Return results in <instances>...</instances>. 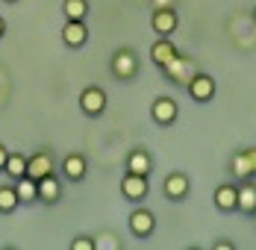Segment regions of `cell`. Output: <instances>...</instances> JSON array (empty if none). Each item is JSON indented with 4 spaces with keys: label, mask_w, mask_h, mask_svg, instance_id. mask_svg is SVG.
Listing matches in <instances>:
<instances>
[{
    "label": "cell",
    "mask_w": 256,
    "mask_h": 250,
    "mask_svg": "<svg viewBox=\"0 0 256 250\" xmlns=\"http://www.w3.org/2000/svg\"><path fill=\"white\" fill-rule=\"evenodd\" d=\"M86 42H88V26H86V21H68V18H65L62 44L71 48V50H80V48H86Z\"/></svg>",
    "instance_id": "obj_11"
},
{
    "label": "cell",
    "mask_w": 256,
    "mask_h": 250,
    "mask_svg": "<svg viewBox=\"0 0 256 250\" xmlns=\"http://www.w3.org/2000/svg\"><path fill=\"white\" fill-rule=\"evenodd\" d=\"M162 194L171 200V203H182V200L192 194V180L182 171H171V174L162 180Z\"/></svg>",
    "instance_id": "obj_6"
},
{
    "label": "cell",
    "mask_w": 256,
    "mask_h": 250,
    "mask_svg": "<svg viewBox=\"0 0 256 250\" xmlns=\"http://www.w3.org/2000/svg\"><path fill=\"white\" fill-rule=\"evenodd\" d=\"M15 192H18V200L30 206V203H38V182L32 180V176H21V180H15Z\"/></svg>",
    "instance_id": "obj_19"
},
{
    "label": "cell",
    "mask_w": 256,
    "mask_h": 250,
    "mask_svg": "<svg viewBox=\"0 0 256 250\" xmlns=\"http://www.w3.org/2000/svg\"><path fill=\"white\" fill-rule=\"evenodd\" d=\"M94 250H121V242L115 238V236H109V232H103L94 238Z\"/></svg>",
    "instance_id": "obj_23"
},
{
    "label": "cell",
    "mask_w": 256,
    "mask_h": 250,
    "mask_svg": "<svg viewBox=\"0 0 256 250\" xmlns=\"http://www.w3.org/2000/svg\"><path fill=\"white\" fill-rule=\"evenodd\" d=\"M236 186H238V206H236V212L254 218L256 215V180H242Z\"/></svg>",
    "instance_id": "obj_17"
},
{
    "label": "cell",
    "mask_w": 256,
    "mask_h": 250,
    "mask_svg": "<svg viewBox=\"0 0 256 250\" xmlns=\"http://www.w3.org/2000/svg\"><path fill=\"white\" fill-rule=\"evenodd\" d=\"M3 174L9 176V180H21V176L26 174V156L24 153H12V150H9V159H6Z\"/></svg>",
    "instance_id": "obj_20"
},
{
    "label": "cell",
    "mask_w": 256,
    "mask_h": 250,
    "mask_svg": "<svg viewBox=\"0 0 256 250\" xmlns=\"http://www.w3.org/2000/svg\"><path fill=\"white\" fill-rule=\"evenodd\" d=\"M124 171H130V174H142V176H150V174H154V156H150L144 148L130 150Z\"/></svg>",
    "instance_id": "obj_12"
},
{
    "label": "cell",
    "mask_w": 256,
    "mask_h": 250,
    "mask_svg": "<svg viewBox=\"0 0 256 250\" xmlns=\"http://www.w3.org/2000/svg\"><path fill=\"white\" fill-rule=\"evenodd\" d=\"M62 12L68 21H86L88 18V0H62Z\"/></svg>",
    "instance_id": "obj_21"
},
{
    "label": "cell",
    "mask_w": 256,
    "mask_h": 250,
    "mask_svg": "<svg viewBox=\"0 0 256 250\" xmlns=\"http://www.w3.org/2000/svg\"><path fill=\"white\" fill-rule=\"evenodd\" d=\"M18 206H21V200H18L15 186H0V215H12Z\"/></svg>",
    "instance_id": "obj_22"
},
{
    "label": "cell",
    "mask_w": 256,
    "mask_h": 250,
    "mask_svg": "<svg viewBox=\"0 0 256 250\" xmlns=\"http://www.w3.org/2000/svg\"><path fill=\"white\" fill-rule=\"evenodd\" d=\"M150 118H154V124L159 126H174L180 118V106L174 98H168V94H162V98H156L150 103Z\"/></svg>",
    "instance_id": "obj_8"
},
{
    "label": "cell",
    "mask_w": 256,
    "mask_h": 250,
    "mask_svg": "<svg viewBox=\"0 0 256 250\" xmlns=\"http://www.w3.org/2000/svg\"><path fill=\"white\" fill-rule=\"evenodd\" d=\"M230 174L236 182L242 180H256V148H242L230 156Z\"/></svg>",
    "instance_id": "obj_3"
},
{
    "label": "cell",
    "mask_w": 256,
    "mask_h": 250,
    "mask_svg": "<svg viewBox=\"0 0 256 250\" xmlns=\"http://www.w3.org/2000/svg\"><path fill=\"white\" fill-rule=\"evenodd\" d=\"M186 92H188V98L194 100V103H212V100H215V92H218V86H215V76H209V74H204V71H198V74L188 80Z\"/></svg>",
    "instance_id": "obj_5"
},
{
    "label": "cell",
    "mask_w": 256,
    "mask_h": 250,
    "mask_svg": "<svg viewBox=\"0 0 256 250\" xmlns=\"http://www.w3.org/2000/svg\"><path fill=\"white\" fill-rule=\"evenodd\" d=\"M138 68H142V62H138V53L132 48H118L109 59V71L118 82H132L138 76Z\"/></svg>",
    "instance_id": "obj_2"
},
{
    "label": "cell",
    "mask_w": 256,
    "mask_h": 250,
    "mask_svg": "<svg viewBox=\"0 0 256 250\" xmlns=\"http://www.w3.org/2000/svg\"><path fill=\"white\" fill-rule=\"evenodd\" d=\"M121 194H124L130 203H142V200L150 194V180L142 176V174L124 171V176H121Z\"/></svg>",
    "instance_id": "obj_9"
},
{
    "label": "cell",
    "mask_w": 256,
    "mask_h": 250,
    "mask_svg": "<svg viewBox=\"0 0 256 250\" xmlns=\"http://www.w3.org/2000/svg\"><path fill=\"white\" fill-rule=\"evenodd\" d=\"M177 24H180V18L174 9H154V15H150V30L156 36H174Z\"/></svg>",
    "instance_id": "obj_13"
},
{
    "label": "cell",
    "mask_w": 256,
    "mask_h": 250,
    "mask_svg": "<svg viewBox=\"0 0 256 250\" xmlns=\"http://www.w3.org/2000/svg\"><path fill=\"white\" fill-rule=\"evenodd\" d=\"M62 200V180L56 174H48L38 180V203H44V206H53V203H59Z\"/></svg>",
    "instance_id": "obj_18"
},
{
    "label": "cell",
    "mask_w": 256,
    "mask_h": 250,
    "mask_svg": "<svg viewBox=\"0 0 256 250\" xmlns=\"http://www.w3.org/2000/svg\"><path fill=\"white\" fill-rule=\"evenodd\" d=\"M212 250H236V244L227 238H218V242H212Z\"/></svg>",
    "instance_id": "obj_25"
},
{
    "label": "cell",
    "mask_w": 256,
    "mask_h": 250,
    "mask_svg": "<svg viewBox=\"0 0 256 250\" xmlns=\"http://www.w3.org/2000/svg\"><path fill=\"white\" fill-rule=\"evenodd\" d=\"M154 9H174V0H150Z\"/></svg>",
    "instance_id": "obj_26"
},
{
    "label": "cell",
    "mask_w": 256,
    "mask_h": 250,
    "mask_svg": "<svg viewBox=\"0 0 256 250\" xmlns=\"http://www.w3.org/2000/svg\"><path fill=\"white\" fill-rule=\"evenodd\" d=\"M106 92H103L100 86H86L82 92H80V109H82V115H88V118H100L103 112H106Z\"/></svg>",
    "instance_id": "obj_4"
},
{
    "label": "cell",
    "mask_w": 256,
    "mask_h": 250,
    "mask_svg": "<svg viewBox=\"0 0 256 250\" xmlns=\"http://www.w3.org/2000/svg\"><path fill=\"white\" fill-rule=\"evenodd\" d=\"M71 250H94V238L92 236H77L71 242Z\"/></svg>",
    "instance_id": "obj_24"
},
{
    "label": "cell",
    "mask_w": 256,
    "mask_h": 250,
    "mask_svg": "<svg viewBox=\"0 0 256 250\" xmlns=\"http://www.w3.org/2000/svg\"><path fill=\"white\" fill-rule=\"evenodd\" d=\"M86 171H88V162H86L82 153H68L62 159V176L68 182H82L86 180Z\"/></svg>",
    "instance_id": "obj_16"
},
{
    "label": "cell",
    "mask_w": 256,
    "mask_h": 250,
    "mask_svg": "<svg viewBox=\"0 0 256 250\" xmlns=\"http://www.w3.org/2000/svg\"><path fill=\"white\" fill-rule=\"evenodd\" d=\"M212 203H215L218 212H236V206H238V186L236 182H221L215 188V194H212Z\"/></svg>",
    "instance_id": "obj_14"
},
{
    "label": "cell",
    "mask_w": 256,
    "mask_h": 250,
    "mask_svg": "<svg viewBox=\"0 0 256 250\" xmlns=\"http://www.w3.org/2000/svg\"><path fill=\"white\" fill-rule=\"evenodd\" d=\"M3 36H6V21L0 18V38H3Z\"/></svg>",
    "instance_id": "obj_28"
},
{
    "label": "cell",
    "mask_w": 256,
    "mask_h": 250,
    "mask_svg": "<svg viewBox=\"0 0 256 250\" xmlns=\"http://www.w3.org/2000/svg\"><path fill=\"white\" fill-rule=\"evenodd\" d=\"M177 53L180 50H177V44L171 42V36H156V42L150 44V62H154L156 68H162V65L171 62Z\"/></svg>",
    "instance_id": "obj_15"
},
{
    "label": "cell",
    "mask_w": 256,
    "mask_h": 250,
    "mask_svg": "<svg viewBox=\"0 0 256 250\" xmlns=\"http://www.w3.org/2000/svg\"><path fill=\"white\" fill-rule=\"evenodd\" d=\"M127 224H130V232H132L136 238H150L156 232V215L150 209H144V206H136V209L130 212Z\"/></svg>",
    "instance_id": "obj_7"
},
{
    "label": "cell",
    "mask_w": 256,
    "mask_h": 250,
    "mask_svg": "<svg viewBox=\"0 0 256 250\" xmlns=\"http://www.w3.org/2000/svg\"><path fill=\"white\" fill-rule=\"evenodd\" d=\"M254 218H256V215H254Z\"/></svg>",
    "instance_id": "obj_31"
},
{
    "label": "cell",
    "mask_w": 256,
    "mask_h": 250,
    "mask_svg": "<svg viewBox=\"0 0 256 250\" xmlns=\"http://www.w3.org/2000/svg\"><path fill=\"white\" fill-rule=\"evenodd\" d=\"M254 21H256V9H254Z\"/></svg>",
    "instance_id": "obj_30"
},
{
    "label": "cell",
    "mask_w": 256,
    "mask_h": 250,
    "mask_svg": "<svg viewBox=\"0 0 256 250\" xmlns=\"http://www.w3.org/2000/svg\"><path fill=\"white\" fill-rule=\"evenodd\" d=\"M3 3H18V0H3Z\"/></svg>",
    "instance_id": "obj_29"
},
{
    "label": "cell",
    "mask_w": 256,
    "mask_h": 250,
    "mask_svg": "<svg viewBox=\"0 0 256 250\" xmlns=\"http://www.w3.org/2000/svg\"><path fill=\"white\" fill-rule=\"evenodd\" d=\"M48 174H56V159H53L50 150H38V153L26 156V176H32L38 182L42 176H48Z\"/></svg>",
    "instance_id": "obj_10"
},
{
    "label": "cell",
    "mask_w": 256,
    "mask_h": 250,
    "mask_svg": "<svg viewBox=\"0 0 256 250\" xmlns=\"http://www.w3.org/2000/svg\"><path fill=\"white\" fill-rule=\"evenodd\" d=\"M6 159H9V148H6V144H0V171L6 168Z\"/></svg>",
    "instance_id": "obj_27"
},
{
    "label": "cell",
    "mask_w": 256,
    "mask_h": 250,
    "mask_svg": "<svg viewBox=\"0 0 256 250\" xmlns=\"http://www.w3.org/2000/svg\"><path fill=\"white\" fill-rule=\"evenodd\" d=\"M159 71H162V76H165L171 86L186 88L188 80L198 74V62H194V56H188V53H177V56H174L171 62H165Z\"/></svg>",
    "instance_id": "obj_1"
}]
</instances>
